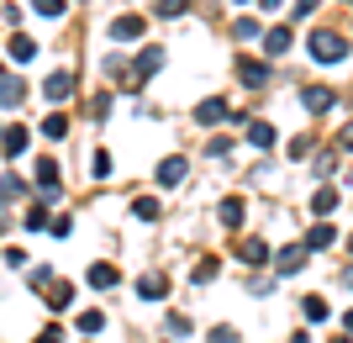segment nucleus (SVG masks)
<instances>
[{
    "mask_svg": "<svg viewBox=\"0 0 353 343\" xmlns=\"http://www.w3.org/2000/svg\"><path fill=\"white\" fill-rule=\"evenodd\" d=\"M311 59L316 63H343L348 59V43H343L338 32H316V37H311Z\"/></svg>",
    "mask_w": 353,
    "mask_h": 343,
    "instance_id": "obj_1",
    "label": "nucleus"
},
{
    "mask_svg": "<svg viewBox=\"0 0 353 343\" xmlns=\"http://www.w3.org/2000/svg\"><path fill=\"white\" fill-rule=\"evenodd\" d=\"M332 101H338V95H332L327 85H306V90H301V106H306V111H316V117H322V111H332Z\"/></svg>",
    "mask_w": 353,
    "mask_h": 343,
    "instance_id": "obj_2",
    "label": "nucleus"
},
{
    "mask_svg": "<svg viewBox=\"0 0 353 343\" xmlns=\"http://www.w3.org/2000/svg\"><path fill=\"white\" fill-rule=\"evenodd\" d=\"M27 143H32L27 127H6V133H0V148H6V159H21V153H27Z\"/></svg>",
    "mask_w": 353,
    "mask_h": 343,
    "instance_id": "obj_3",
    "label": "nucleus"
},
{
    "mask_svg": "<svg viewBox=\"0 0 353 343\" xmlns=\"http://www.w3.org/2000/svg\"><path fill=\"white\" fill-rule=\"evenodd\" d=\"M185 169H190V164H185V159H179V153H174V159H163V164L153 169V179H159L163 190H169V185H179V179H185Z\"/></svg>",
    "mask_w": 353,
    "mask_h": 343,
    "instance_id": "obj_4",
    "label": "nucleus"
},
{
    "mask_svg": "<svg viewBox=\"0 0 353 343\" xmlns=\"http://www.w3.org/2000/svg\"><path fill=\"white\" fill-rule=\"evenodd\" d=\"M264 259H269L264 238H243V243H237V264H264Z\"/></svg>",
    "mask_w": 353,
    "mask_h": 343,
    "instance_id": "obj_5",
    "label": "nucleus"
},
{
    "mask_svg": "<svg viewBox=\"0 0 353 343\" xmlns=\"http://www.w3.org/2000/svg\"><path fill=\"white\" fill-rule=\"evenodd\" d=\"M290 43H295V32H290V27H274V32L264 37V53H269V59H285V53H290Z\"/></svg>",
    "mask_w": 353,
    "mask_h": 343,
    "instance_id": "obj_6",
    "label": "nucleus"
},
{
    "mask_svg": "<svg viewBox=\"0 0 353 343\" xmlns=\"http://www.w3.org/2000/svg\"><path fill=\"white\" fill-rule=\"evenodd\" d=\"M159 63H163V48H159V43H153V48H143V53H137V69H132V79H137V85H143V79L153 75Z\"/></svg>",
    "mask_w": 353,
    "mask_h": 343,
    "instance_id": "obj_7",
    "label": "nucleus"
},
{
    "mask_svg": "<svg viewBox=\"0 0 353 343\" xmlns=\"http://www.w3.org/2000/svg\"><path fill=\"white\" fill-rule=\"evenodd\" d=\"M237 127L248 133L253 148H274V127H269V121H237Z\"/></svg>",
    "mask_w": 353,
    "mask_h": 343,
    "instance_id": "obj_8",
    "label": "nucleus"
},
{
    "mask_svg": "<svg viewBox=\"0 0 353 343\" xmlns=\"http://www.w3.org/2000/svg\"><path fill=\"white\" fill-rule=\"evenodd\" d=\"M111 37H127V43H132V37H143V16H117V21H111Z\"/></svg>",
    "mask_w": 353,
    "mask_h": 343,
    "instance_id": "obj_9",
    "label": "nucleus"
},
{
    "mask_svg": "<svg viewBox=\"0 0 353 343\" xmlns=\"http://www.w3.org/2000/svg\"><path fill=\"white\" fill-rule=\"evenodd\" d=\"M32 175H37L43 195H53V190H59V164H53V159H37V169H32Z\"/></svg>",
    "mask_w": 353,
    "mask_h": 343,
    "instance_id": "obj_10",
    "label": "nucleus"
},
{
    "mask_svg": "<svg viewBox=\"0 0 353 343\" xmlns=\"http://www.w3.org/2000/svg\"><path fill=\"white\" fill-rule=\"evenodd\" d=\"M332 243H338V227H332V222H316L306 233V248H332Z\"/></svg>",
    "mask_w": 353,
    "mask_h": 343,
    "instance_id": "obj_11",
    "label": "nucleus"
},
{
    "mask_svg": "<svg viewBox=\"0 0 353 343\" xmlns=\"http://www.w3.org/2000/svg\"><path fill=\"white\" fill-rule=\"evenodd\" d=\"M69 90H74V79H69V75H48L43 95H48V101H53V106H59V101H69Z\"/></svg>",
    "mask_w": 353,
    "mask_h": 343,
    "instance_id": "obj_12",
    "label": "nucleus"
},
{
    "mask_svg": "<svg viewBox=\"0 0 353 343\" xmlns=\"http://www.w3.org/2000/svg\"><path fill=\"white\" fill-rule=\"evenodd\" d=\"M137 291H143V301H163V296H169V280H163V275H143Z\"/></svg>",
    "mask_w": 353,
    "mask_h": 343,
    "instance_id": "obj_13",
    "label": "nucleus"
},
{
    "mask_svg": "<svg viewBox=\"0 0 353 343\" xmlns=\"http://www.w3.org/2000/svg\"><path fill=\"white\" fill-rule=\"evenodd\" d=\"M227 117V101H201L195 106V121H201V127H211V121H221Z\"/></svg>",
    "mask_w": 353,
    "mask_h": 343,
    "instance_id": "obj_14",
    "label": "nucleus"
},
{
    "mask_svg": "<svg viewBox=\"0 0 353 343\" xmlns=\"http://www.w3.org/2000/svg\"><path fill=\"white\" fill-rule=\"evenodd\" d=\"M301 264H306V248H280V259H274V269H280V275H295Z\"/></svg>",
    "mask_w": 353,
    "mask_h": 343,
    "instance_id": "obj_15",
    "label": "nucleus"
},
{
    "mask_svg": "<svg viewBox=\"0 0 353 343\" xmlns=\"http://www.w3.org/2000/svg\"><path fill=\"white\" fill-rule=\"evenodd\" d=\"M216 217H221V222H227V227H243V195H227Z\"/></svg>",
    "mask_w": 353,
    "mask_h": 343,
    "instance_id": "obj_16",
    "label": "nucleus"
},
{
    "mask_svg": "<svg viewBox=\"0 0 353 343\" xmlns=\"http://www.w3.org/2000/svg\"><path fill=\"white\" fill-rule=\"evenodd\" d=\"M311 211H316V217H332V211H338V190H332V185H322V190H316V201H311Z\"/></svg>",
    "mask_w": 353,
    "mask_h": 343,
    "instance_id": "obj_17",
    "label": "nucleus"
},
{
    "mask_svg": "<svg viewBox=\"0 0 353 343\" xmlns=\"http://www.w3.org/2000/svg\"><path fill=\"white\" fill-rule=\"evenodd\" d=\"M237 75L248 79V85H264V79H269V63H259V59H243V63H237Z\"/></svg>",
    "mask_w": 353,
    "mask_h": 343,
    "instance_id": "obj_18",
    "label": "nucleus"
},
{
    "mask_svg": "<svg viewBox=\"0 0 353 343\" xmlns=\"http://www.w3.org/2000/svg\"><path fill=\"white\" fill-rule=\"evenodd\" d=\"M21 101H27L21 79H0V106H21Z\"/></svg>",
    "mask_w": 353,
    "mask_h": 343,
    "instance_id": "obj_19",
    "label": "nucleus"
},
{
    "mask_svg": "<svg viewBox=\"0 0 353 343\" xmlns=\"http://www.w3.org/2000/svg\"><path fill=\"white\" fill-rule=\"evenodd\" d=\"M90 285H95V291H111V285H117V269H111V264H95V269H90Z\"/></svg>",
    "mask_w": 353,
    "mask_h": 343,
    "instance_id": "obj_20",
    "label": "nucleus"
},
{
    "mask_svg": "<svg viewBox=\"0 0 353 343\" xmlns=\"http://www.w3.org/2000/svg\"><path fill=\"white\" fill-rule=\"evenodd\" d=\"M11 59H16V63L37 59V43H32V37H11Z\"/></svg>",
    "mask_w": 353,
    "mask_h": 343,
    "instance_id": "obj_21",
    "label": "nucleus"
},
{
    "mask_svg": "<svg viewBox=\"0 0 353 343\" xmlns=\"http://www.w3.org/2000/svg\"><path fill=\"white\" fill-rule=\"evenodd\" d=\"M259 37H264V27H259L253 16H243V21H237V43H259Z\"/></svg>",
    "mask_w": 353,
    "mask_h": 343,
    "instance_id": "obj_22",
    "label": "nucleus"
},
{
    "mask_svg": "<svg viewBox=\"0 0 353 343\" xmlns=\"http://www.w3.org/2000/svg\"><path fill=\"white\" fill-rule=\"evenodd\" d=\"M132 211L143 217V222H159V201H153V195H137V201H132Z\"/></svg>",
    "mask_w": 353,
    "mask_h": 343,
    "instance_id": "obj_23",
    "label": "nucleus"
},
{
    "mask_svg": "<svg viewBox=\"0 0 353 343\" xmlns=\"http://www.w3.org/2000/svg\"><path fill=\"white\" fill-rule=\"evenodd\" d=\"M43 301L53 306V312H63V306L74 301V291H69V285H53V296H43Z\"/></svg>",
    "mask_w": 353,
    "mask_h": 343,
    "instance_id": "obj_24",
    "label": "nucleus"
},
{
    "mask_svg": "<svg viewBox=\"0 0 353 343\" xmlns=\"http://www.w3.org/2000/svg\"><path fill=\"white\" fill-rule=\"evenodd\" d=\"M43 133H48V137H63V133H69V117H63V111H53V117L43 121Z\"/></svg>",
    "mask_w": 353,
    "mask_h": 343,
    "instance_id": "obj_25",
    "label": "nucleus"
},
{
    "mask_svg": "<svg viewBox=\"0 0 353 343\" xmlns=\"http://www.w3.org/2000/svg\"><path fill=\"white\" fill-rule=\"evenodd\" d=\"M216 259H201V264H195V285H206V280H216Z\"/></svg>",
    "mask_w": 353,
    "mask_h": 343,
    "instance_id": "obj_26",
    "label": "nucleus"
},
{
    "mask_svg": "<svg viewBox=\"0 0 353 343\" xmlns=\"http://www.w3.org/2000/svg\"><path fill=\"white\" fill-rule=\"evenodd\" d=\"M101 328H105L101 312H79V333H101Z\"/></svg>",
    "mask_w": 353,
    "mask_h": 343,
    "instance_id": "obj_27",
    "label": "nucleus"
},
{
    "mask_svg": "<svg viewBox=\"0 0 353 343\" xmlns=\"http://www.w3.org/2000/svg\"><path fill=\"white\" fill-rule=\"evenodd\" d=\"M90 164H95V169H90V175H95V179H105V175H111V153H95V159H90Z\"/></svg>",
    "mask_w": 353,
    "mask_h": 343,
    "instance_id": "obj_28",
    "label": "nucleus"
},
{
    "mask_svg": "<svg viewBox=\"0 0 353 343\" xmlns=\"http://www.w3.org/2000/svg\"><path fill=\"white\" fill-rule=\"evenodd\" d=\"M48 280H53V269H48V264H37V269H27V285H32V291H37V285H48Z\"/></svg>",
    "mask_w": 353,
    "mask_h": 343,
    "instance_id": "obj_29",
    "label": "nucleus"
},
{
    "mask_svg": "<svg viewBox=\"0 0 353 343\" xmlns=\"http://www.w3.org/2000/svg\"><path fill=\"white\" fill-rule=\"evenodd\" d=\"M21 227H32V233H37V227H48V211H43V206H32L27 217H21Z\"/></svg>",
    "mask_w": 353,
    "mask_h": 343,
    "instance_id": "obj_30",
    "label": "nucleus"
},
{
    "mask_svg": "<svg viewBox=\"0 0 353 343\" xmlns=\"http://www.w3.org/2000/svg\"><path fill=\"white\" fill-rule=\"evenodd\" d=\"M306 317H311V322H322V317H327V301L322 296H306Z\"/></svg>",
    "mask_w": 353,
    "mask_h": 343,
    "instance_id": "obj_31",
    "label": "nucleus"
},
{
    "mask_svg": "<svg viewBox=\"0 0 353 343\" xmlns=\"http://www.w3.org/2000/svg\"><path fill=\"white\" fill-rule=\"evenodd\" d=\"M32 11H43V16H63V0H32Z\"/></svg>",
    "mask_w": 353,
    "mask_h": 343,
    "instance_id": "obj_32",
    "label": "nucleus"
},
{
    "mask_svg": "<svg viewBox=\"0 0 353 343\" xmlns=\"http://www.w3.org/2000/svg\"><path fill=\"white\" fill-rule=\"evenodd\" d=\"M159 16H185V0H159Z\"/></svg>",
    "mask_w": 353,
    "mask_h": 343,
    "instance_id": "obj_33",
    "label": "nucleus"
},
{
    "mask_svg": "<svg viewBox=\"0 0 353 343\" xmlns=\"http://www.w3.org/2000/svg\"><path fill=\"white\" fill-rule=\"evenodd\" d=\"M169 333H174V343H179V338H185V333H190V322H185V317L174 312V317H169Z\"/></svg>",
    "mask_w": 353,
    "mask_h": 343,
    "instance_id": "obj_34",
    "label": "nucleus"
},
{
    "mask_svg": "<svg viewBox=\"0 0 353 343\" xmlns=\"http://www.w3.org/2000/svg\"><path fill=\"white\" fill-rule=\"evenodd\" d=\"M32 343H63V328H43V333H37Z\"/></svg>",
    "mask_w": 353,
    "mask_h": 343,
    "instance_id": "obj_35",
    "label": "nucleus"
},
{
    "mask_svg": "<svg viewBox=\"0 0 353 343\" xmlns=\"http://www.w3.org/2000/svg\"><path fill=\"white\" fill-rule=\"evenodd\" d=\"M211 343H237V333L232 328H211Z\"/></svg>",
    "mask_w": 353,
    "mask_h": 343,
    "instance_id": "obj_36",
    "label": "nucleus"
},
{
    "mask_svg": "<svg viewBox=\"0 0 353 343\" xmlns=\"http://www.w3.org/2000/svg\"><path fill=\"white\" fill-rule=\"evenodd\" d=\"M316 6H322V0H295V16H311Z\"/></svg>",
    "mask_w": 353,
    "mask_h": 343,
    "instance_id": "obj_37",
    "label": "nucleus"
},
{
    "mask_svg": "<svg viewBox=\"0 0 353 343\" xmlns=\"http://www.w3.org/2000/svg\"><path fill=\"white\" fill-rule=\"evenodd\" d=\"M343 148H353V121H348V127H343Z\"/></svg>",
    "mask_w": 353,
    "mask_h": 343,
    "instance_id": "obj_38",
    "label": "nucleus"
},
{
    "mask_svg": "<svg viewBox=\"0 0 353 343\" xmlns=\"http://www.w3.org/2000/svg\"><path fill=\"white\" fill-rule=\"evenodd\" d=\"M264 6H269V11H280V6H285V0H264Z\"/></svg>",
    "mask_w": 353,
    "mask_h": 343,
    "instance_id": "obj_39",
    "label": "nucleus"
},
{
    "mask_svg": "<svg viewBox=\"0 0 353 343\" xmlns=\"http://www.w3.org/2000/svg\"><path fill=\"white\" fill-rule=\"evenodd\" d=\"M343 328H348V333H353V312H348V317H343Z\"/></svg>",
    "mask_w": 353,
    "mask_h": 343,
    "instance_id": "obj_40",
    "label": "nucleus"
},
{
    "mask_svg": "<svg viewBox=\"0 0 353 343\" xmlns=\"http://www.w3.org/2000/svg\"><path fill=\"white\" fill-rule=\"evenodd\" d=\"M332 343H348V338H332Z\"/></svg>",
    "mask_w": 353,
    "mask_h": 343,
    "instance_id": "obj_41",
    "label": "nucleus"
}]
</instances>
